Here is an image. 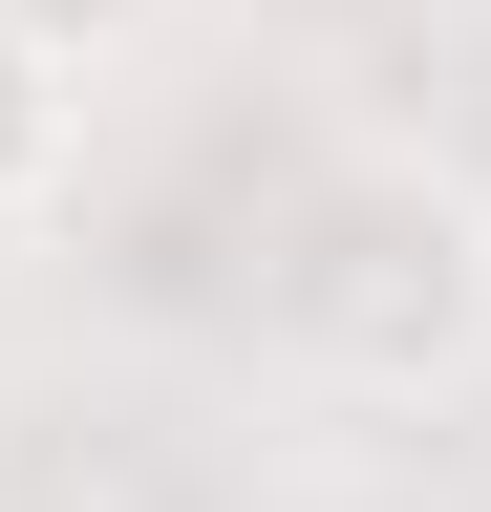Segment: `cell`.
I'll return each instance as SVG.
<instances>
[{
    "instance_id": "cell-1",
    "label": "cell",
    "mask_w": 491,
    "mask_h": 512,
    "mask_svg": "<svg viewBox=\"0 0 491 512\" xmlns=\"http://www.w3.org/2000/svg\"><path fill=\"white\" fill-rule=\"evenodd\" d=\"M257 342L342 406H449L491 384V192L449 150H321L257 235Z\"/></svg>"
},
{
    "instance_id": "cell-2",
    "label": "cell",
    "mask_w": 491,
    "mask_h": 512,
    "mask_svg": "<svg viewBox=\"0 0 491 512\" xmlns=\"http://www.w3.org/2000/svg\"><path fill=\"white\" fill-rule=\"evenodd\" d=\"M65 171H86V64H43L22 22H0V214H43Z\"/></svg>"
},
{
    "instance_id": "cell-3",
    "label": "cell",
    "mask_w": 491,
    "mask_h": 512,
    "mask_svg": "<svg viewBox=\"0 0 491 512\" xmlns=\"http://www.w3.org/2000/svg\"><path fill=\"white\" fill-rule=\"evenodd\" d=\"M0 22H22L43 64H86V86H107V64H129V43L171 22V0H0Z\"/></svg>"
},
{
    "instance_id": "cell-4",
    "label": "cell",
    "mask_w": 491,
    "mask_h": 512,
    "mask_svg": "<svg viewBox=\"0 0 491 512\" xmlns=\"http://www.w3.org/2000/svg\"><path fill=\"white\" fill-rule=\"evenodd\" d=\"M470 192H491V171H470Z\"/></svg>"
}]
</instances>
